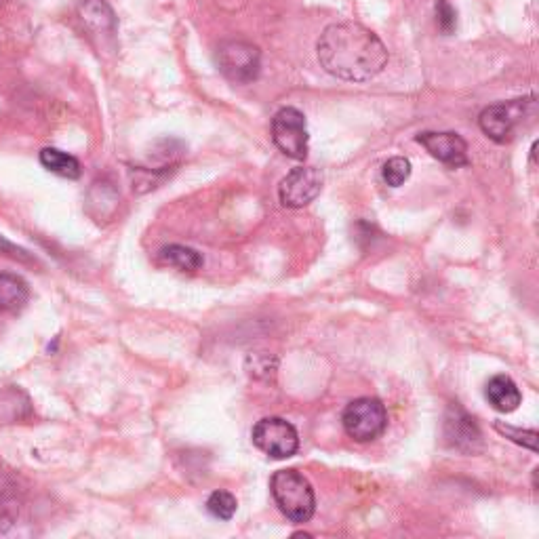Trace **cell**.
<instances>
[{
  "label": "cell",
  "mask_w": 539,
  "mask_h": 539,
  "mask_svg": "<svg viewBox=\"0 0 539 539\" xmlns=\"http://www.w3.org/2000/svg\"><path fill=\"white\" fill-rule=\"evenodd\" d=\"M436 22H438V28H441L443 34H451L455 30V26H457V13L447 3V0H438V5H436Z\"/></svg>",
  "instance_id": "cell-20"
},
{
  "label": "cell",
  "mask_w": 539,
  "mask_h": 539,
  "mask_svg": "<svg viewBox=\"0 0 539 539\" xmlns=\"http://www.w3.org/2000/svg\"><path fill=\"white\" fill-rule=\"evenodd\" d=\"M270 491L276 506L289 518L291 523H308L316 510V495L308 478L293 468L278 470L272 481Z\"/></svg>",
  "instance_id": "cell-2"
},
{
  "label": "cell",
  "mask_w": 539,
  "mask_h": 539,
  "mask_svg": "<svg viewBox=\"0 0 539 539\" xmlns=\"http://www.w3.org/2000/svg\"><path fill=\"white\" fill-rule=\"evenodd\" d=\"M529 99H514V102L508 104H495L489 106L478 116V125H481V131L493 139L497 144H506L512 139L514 127L518 123V118L525 112Z\"/></svg>",
  "instance_id": "cell-8"
},
{
  "label": "cell",
  "mask_w": 539,
  "mask_h": 539,
  "mask_svg": "<svg viewBox=\"0 0 539 539\" xmlns=\"http://www.w3.org/2000/svg\"><path fill=\"white\" fill-rule=\"evenodd\" d=\"M489 405L499 413H512L523 403V394L508 375H495L489 379L485 388Z\"/></svg>",
  "instance_id": "cell-13"
},
{
  "label": "cell",
  "mask_w": 539,
  "mask_h": 539,
  "mask_svg": "<svg viewBox=\"0 0 539 539\" xmlns=\"http://www.w3.org/2000/svg\"><path fill=\"white\" fill-rule=\"evenodd\" d=\"M30 299V287L22 276L0 274V314L19 312Z\"/></svg>",
  "instance_id": "cell-14"
},
{
  "label": "cell",
  "mask_w": 539,
  "mask_h": 539,
  "mask_svg": "<svg viewBox=\"0 0 539 539\" xmlns=\"http://www.w3.org/2000/svg\"><path fill=\"white\" fill-rule=\"evenodd\" d=\"M318 62L331 76L348 83H367L388 64V49L375 32L356 22H339L318 38Z\"/></svg>",
  "instance_id": "cell-1"
},
{
  "label": "cell",
  "mask_w": 539,
  "mask_h": 539,
  "mask_svg": "<svg viewBox=\"0 0 539 539\" xmlns=\"http://www.w3.org/2000/svg\"><path fill=\"white\" fill-rule=\"evenodd\" d=\"M236 508H238L236 497L228 491H213L207 499L209 514L219 518V521H230V518L236 514Z\"/></svg>",
  "instance_id": "cell-17"
},
{
  "label": "cell",
  "mask_w": 539,
  "mask_h": 539,
  "mask_svg": "<svg viewBox=\"0 0 539 539\" xmlns=\"http://www.w3.org/2000/svg\"><path fill=\"white\" fill-rule=\"evenodd\" d=\"M344 430L356 443H371L388 428V411L379 398L363 396L352 401L342 415Z\"/></svg>",
  "instance_id": "cell-3"
},
{
  "label": "cell",
  "mask_w": 539,
  "mask_h": 539,
  "mask_svg": "<svg viewBox=\"0 0 539 539\" xmlns=\"http://www.w3.org/2000/svg\"><path fill=\"white\" fill-rule=\"evenodd\" d=\"M272 139L285 156L293 161H304L310 144L306 116L291 106L278 110L272 118Z\"/></svg>",
  "instance_id": "cell-5"
},
{
  "label": "cell",
  "mask_w": 539,
  "mask_h": 539,
  "mask_svg": "<svg viewBox=\"0 0 539 539\" xmlns=\"http://www.w3.org/2000/svg\"><path fill=\"white\" fill-rule=\"evenodd\" d=\"M217 66L230 83L249 85L262 72V53L247 41H224L217 47Z\"/></svg>",
  "instance_id": "cell-4"
},
{
  "label": "cell",
  "mask_w": 539,
  "mask_h": 539,
  "mask_svg": "<svg viewBox=\"0 0 539 539\" xmlns=\"http://www.w3.org/2000/svg\"><path fill=\"white\" fill-rule=\"evenodd\" d=\"M417 144H422L430 156H434L436 161H441L443 165L451 169L470 165L466 139L453 131H445V133L424 131L417 135Z\"/></svg>",
  "instance_id": "cell-9"
},
{
  "label": "cell",
  "mask_w": 539,
  "mask_h": 539,
  "mask_svg": "<svg viewBox=\"0 0 539 539\" xmlns=\"http://www.w3.org/2000/svg\"><path fill=\"white\" fill-rule=\"evenodd\" d=\"M447 443L464 453H476L483 447V434L478 430L474 417H470L459 405H451L445 417Z\"/></svg>",
  "instance_id": "cell-10"
},
{
  "label": "cell",
  "mask_w": 539,
  "mask_h": 539,
  "mask_svg": "<svg viewBox=\"0 0 539 539\" xmlns=\"http://www.w3.org/2000/svg\"><path fill=\"white\" fill-rule=\"evenodd\" d=\"M495 430L499 434H504L506 438H510V441H514L516 445H523L533 453L537 451L539 434L535 430H518V428H512V426H504L502 422H495Z\"/></svg>",
  "instance_id": "cell-19"
},
{
  "label": "cell",
  "mask_w": 539,
  "mask_h": 539,
  "mask_svg": "<svg viewBox=\"0 0 539 539\" xmlns=\"http://www.w3.org/2000/svg\"><path fill=\"white\" fill-rule=\"evenodd\" d=\"M323 190V173L316 167L293 169L278 186L281 203L289 209H302L310 205Z\"/></svg>",
  "instance_id": "cell-7"
},
{
  "label": "cell",
  "mask_w": 539,
  "mask_h": 539,
  "mask_svg": "<svg viewBox=\"0 0 539 539\" xmlns=\"http://www.w3.org/2000/svg\"><path fill=\"white\" fill-rule=\"evenodd\" d=\"M34 407L30 396L17 386H9L0 392V424H22L32 419Z\"/></svg>",
  "instance_id": "cell-12"
},
{
  "label": "cell",
  "mask_w": 539,
  "mask_h": 539,
  "mask_svg": "<svg viewBox=\"0 0 539 539\" xmlns=\"http://www.w3.org/2000/svg\"><path fill=\"white\" fill-rule=\"evenodd\" d=\"M41 165L59 175V177H64V179H78L83 173V167L81 163H78V158L68 154V152H62V150H57V148H45L41 150Z\"/></svg>",
  "instance_id": "cell-15"
},
{
  "label": "cell",
  "mask_w": 539,
  "mask_h": 539,
  "mask_svg": "<svg viewBox=\"0 0 539 539\" xmlns=\"http://www.w3.org/2000/svg\"><path fill=\"white\" fill-rule=\"evenodd\" d=\"M158 257H161L163 264H167L179 272H196V270H201L205 264L203 255L192 247H186V245L163 247L161 253H158Z\"/></svg>",
  "instance_id": "cell-16"
},
{
  "label": "cell",
  "mask_w": 539,
  "mask_h": 539,
  "mask_svg": "<svg viewBox=\"0 0 539 539\" xmlns=\"http://www.w3.org/2000/svg\"><path fill=\"white\" fill-rule=\"evenodd\" d=\"M76 13L91 34L108 38L116 34V15L106 0H78Z\"/></svg>",
  "instance_id": "cell-11"
},
{
  "label": "cell",
  "mask_w": 539,
  "mask_h": 539,
  "mask_svg": "<svg viewBox=\"0 0 539 539\" xmlns=\"http://www.w3.org/2000/svg\"><path fill=\"white\" fill-rule=\"evenodd\" d=\"M253 445L270 455L272 459H287L293 457L299 449V434L283 417H264L255 424Z\"/></svg>",
  "instance_id": "cell-6"
},
{
  "label": "cell",
  "mask_w": 539,
  "mask_h": 539,
  "mask_svg": "<svg viewBox=\"0 0 539 539\" xmlns=\"http://www.w3.org/2000/svg\"><path fill=\"white\" fill-rule=\"evenodd\" d=\"M0 253H5V255H9L13 259H19V262H32V257L28 255V251H24L22 247H15L13 243L5 241L3 236H0Z\"/></svg>",
  "instance_id": "cell-21"
},
{
  "label": "cell",
  "mask_w": 539,
  "mask_h": 539,
  "mask_svg": "<svg viewBox=\"0 0 539 539\" xmlns=\"http://www.w3.org/2000/svg\"><path fill=\"white\" fill-rule=\"evenodd\" d=\"M382 177L390 188H401L411 177V161L405 156L390 158V161L382 169Z\"/></svg>",
  "instance_id": "cell-18"
}]
</instances>
